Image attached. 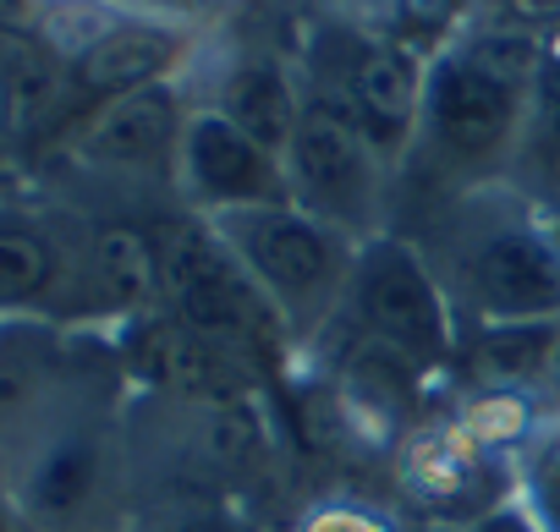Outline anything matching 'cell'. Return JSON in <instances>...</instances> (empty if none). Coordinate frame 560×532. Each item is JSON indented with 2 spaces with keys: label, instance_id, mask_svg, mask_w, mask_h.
<instances>
[{
  "label": "cell",
  "instance_id": "13",
  "mask_svg": "<svg viewBox=\"0 0 560 532\" xmlns=\"http://www.w3.org/2000/svg\"><path fill=\"white\" fill-rule=\"evenodd\" d=\"M50 252L28 230H0V303H23L45 286Z\"/></svg>",
  "mask_w": 560,
  "mask_h": 532
},
{
  "label": "cell",
  "instance_id": "17",
  "mask_svg": "<svg viewBox=\"0 0 560 532\" xmlns=\"http://www.w3.org/2000/svg\"><path fill=\"white\" fill-rule=\"evenodd\" d=\"M467 61H472L483 78H494V83L516 88V78L527 72V45H522V39H489V45H478Z\"/></svg>",
  "mask_w": 560,
  "mask_h": 532
},
{
  "label": "cell",
  "instance_id": "9",
  "mask_svg": "<svg viewBox=\"0 0 560 532\" xmlns=\"http://www.w3.org/2000/svg\"><path fill=\"white\" fill-rule=\"evenodd\" d=\"M171 56H176V45H171L165 34L121 28V34H105V39L83 56L78 78H83V88H94V94H127V88L149 83Z\"/></svg>",
  "mask_w": 560,
  "mask_h": 532
},
{
  "label": "cell",
  "instance_id": "19",
  "mask_svg": "<svg viewBox=\"0 0 560 532\" xmlns=\"http://www.w3.org/2000/svg\"><path fill=\"white\" fill-rule=\"evenodd\" d=\"M544 505H549V521L560 527V456L544 466Z\"/></svg>",
  "mask_w": 560,
  "mask_h": 532
},
{
  "label": "cell",
  "instance_id": "18",
  "mask_svg": "<svg viewBox=\"0 0 560 532\" xmlns=\"http://www.w3.org/2000/svg\"><path fill=\"white\" fill-rule=\"evenodd\" d=\"M544 346H549V335L544 330H511V335H489L483 341V357L494 363V368H533L538 357H544Z\"/></svg>",
  "mask_w": 560,
  "mask_h": 532
},
{
  "label": "cell",
  "instance_id": "20",
  "mask_svg": "<svg viewBox=\"0 0 560 532\" xmlns=\"http://www.w3.org/2000/svg\"><path fill=\"white\" fill-rule=\"evenodd\" d=\"M544 159H549V176H555V187H560V110H555V121H549V138H544Z\"/></svg>",
  "mask_w": 560,
  "mask_h": 532
},
{
  "label": "cell",
  "instance_id": "4",
  "mask_svg": "<svg viewBox=\"0 0 560 532\" xmlns=\"http://www.w3.org/2000/svg\"><path fill=\"white\" fill-rule=\"evenodd\" d=\"M511 121V88L483 78L472 61H456L434 83V127L451 149H489Z\"/></svg>",
  "mask_w": 560,
  "mask_h": 532
},
{
  "label": "cell",
  "instance_id": "10",
  "mask_svg": "<svg viewBox=\"0 0 560 532\" xmlns=\"http://www.w3.org/2000/svg\"><path fill=\"white\" fill-rule=\"evenodd\" d=\"M412 99H418V78L407 67V56L396 50H374L363 67H358V110L369 121L374 138H401L407 121H412Z\"/></svg>",
  "mask_w": 560,
  "mask_h": 532
},
{
  "label": "cell",
  "instance_id": "6",
  "mask_svg": "<svg viewBox=\"0 0 560 532\" xmlns=\"http://www.w3.org/2000/svg\"><path fill=\"white\" fill-rule=\"evenodd\" d=\"M247 252L264 270L269 286L280 292H314L325 275H330V247L319 230H308L303 220H287V214H264L247 225Z\"/></svg>",
  "mask_w": 560,
  "mask_h": 532
},
{
  "label": "cell",
  "instance_id": "15",
  "mask_svg": "<svg viewBox=\"0 0 560 532\" xmlns=\"http://www.w3.org/2000/svg\"><path fill=\"white\" fill-rule=\"evenodd\" d=\"M50 105H56V78L39 61H18L12 67V116H18V127L39 121Z\"/></svg>",
  "mask_w": 560,
  "mask_h": 532
},
{
  "label": "cell",
  "instance_id": "8",
  "mask_svg": "<svg viewBox=\"0 0 560 532\" xmlns=\"http://www.w3.org/2000/svg\"><path fill=\"white\" fill-rule=\"evenodd\" d=\"M171 127H176L171 99L154 94V88H143V94L116 99V105L94 121V132H89V154H100V159H149V154L165 149Z\"/></svg>",
  "mask_w": 560,
  "mask_h": 532
},
{
  "label": "cell",
  "instance_id": "12",
  "mask_svg": "<svg viewBox=\"0 0 560 532\" xmlns=\"http://www.w3.org/2000/svg\"><path fill=\"white\" fill-rule=\"evenodd\" d=\"M143 368H149L154 379H165V385H182V390H209V385H220V357H214V346H209L203 335L171 330V324H160V330L143 335Z\"/></svg>",
  "mask_w": 560,
  "mask_h": 532
},
{
  "label": "cell",
  "instance_id": "11",
  "mask_svg": "<svg viewBox=\"0 0 560 532\" xmlns=\"http://www.w3.org/2000/svg\"><path fill=\"white\" fill-rule=\"evenodd\" d=\"M231 127L247 132L258 149H275V143H292L298 138V121H292V94L269 67H247L236 83H231Z\"/></svg>",
  "mask_w": 560,
  "mask_h": 532
},
{
  "label": "cell",
  "instance_id": "14",
  "mask_svg": "<svg viewBox=\"0 0 560 532\" xmlns=\"http://www.w3.org/2000/svg\"><path fill=\"white\" fill-rule=\"evenodd\" d=\"M100 270H105V286H110V297H121V303H138V297L154 286V252H149L138 236L116 230V236H105V241H100Z\"/></svg>",
  "mask_w": 560,
  "mask_h": 532
},
{
  "label": "cell",
  "instance_id": "22",
  "mask_svg": "<svg viewBox=\"0 0 560 532\" xmlns=\"http://www.w3.org/2000/svg\"><path fill=\"white\" fill-rule=\"evenodd\" d=\"M0 12H7V17H18V12H23V0H0Z\"/></svg>",
  "mask_w": 560,
  "mask_h": 532
},
{
  "label": "cell",
  "instance_id": "7",
  "mask_svg": "<svg viewBox=\"0 0 560 532\" xmlns=\"http://www.w3.org/2000/svg\"><path fill=\"white\" fill-rule=\"evenodd\" d=\"M192 170H198V181L214 198H253V192L269 187L264 149L247 132H236L231 121H198V132H192Z\"/></svg>",
  "mask_w": 560,
  "mask_h": 532
},
{
  "label": "cell",
  "instance_id": "1",
  "mask_svg": "<svg viewBox=\"0 0 560 532\" xmlns=\"http://www.w3.org/2000/svg\"><path fill=\"white\" fill-rule=\"evenodd\" d=\"M160 275H165V286H171V297H176V308H182V319H187L192 335H203V341H236V346L258 335L264 314H258L253 292L242 286V275L231 270V263L198 230L171 225L160 236Z\"/></svg>",
  "mask_w": 560,
  "mask_h": 532
},
{
  "label": "cell",
  "instance_id": "5",
  "mask_svg": "<svg viewBox=\"0 0 560 532\" xmlns=\"http://www.w3.org/2000/svg\"><path fill=\"white\" fill-rule=\"evenodd\" d=\"M292 154H298V176L330 203H347L363 181V143L352 121H341L336 110H308L292 138Z\"/></svg>",
  "mask_w": 560,
  "mask_h": 532
},
{
  "label": "cell",
  "instance_id": "21",
  "mask_svg": "<svg viewBox=\"0 0 560 532\" xmlns=\"http://www.w3.org/2000/svg\"><path fill=\"white\" fill-rule=\"evenodd\" d=\"M483 532H527V527H522V521H516V516H494V521H489V527H483Z\"/></svg>",
  "mask_w": 560,
  "mask_h": 532
},
{
  "label": "cell",
  "instance_id": "2",
  "mask_svg": "<svg viewBox=\"0 0 560 532\" xmlns=\"http://www.w3.org/2000/svg\"><path fill=\"white\" fill-rule=\"evenodd\" d=\"M363 308H369L374 330L390 335L396 346H407V352H418V357L440 352V303H434L429 281L418 275V263H412L401 247H390V252H380V258L369 263Z\"/></svg>",
  "mask_w": 560,
  "mask_h": 532
},
{
  "label": "cell",
  "instance_id": "3",
  "mask_svg": "<svg viewBox=\"0 0 560 532\" xmlns=\"http://www.w3.org/2000/svg\"><path fill=\"white\" fill-rule=\"evenodd\" d=\"M478 292L500 314H549L560 308V270L533 236H500L478 252Z\"/></svg>",
  "mask_w": 560,
  "mask_h": 532
},
{
  "label": "cell",
  "instance_id": "16",
  "mask_svg": "<svg viewBox=\"0 0 560 532\" xmlns=\"http://www.w3.org/2000/svg\"><path fill=\"white\" fill-rule=\"evenodd\" d=\"M83 488H89V450H61V456L45 466L39 499H45L50 510H61V505H72Z\"/></svg>",
  "mask_w": 560,
  "mask_h": 532
}]
</instances>
